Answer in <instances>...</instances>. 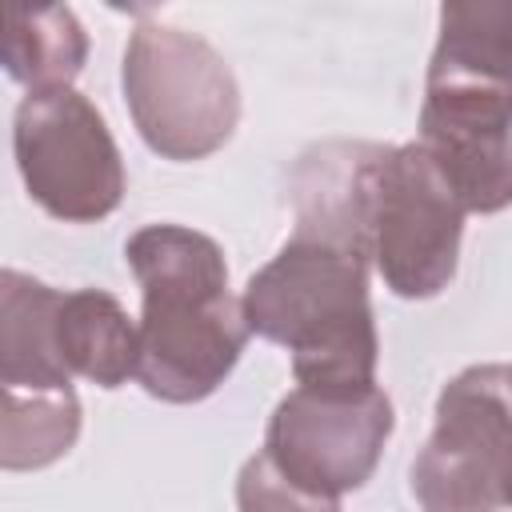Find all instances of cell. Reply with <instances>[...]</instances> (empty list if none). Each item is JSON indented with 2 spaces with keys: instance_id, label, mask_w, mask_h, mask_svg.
<instances>
[{
  "instance_id": "cell-1",
  "label": "cell",
  "mask_w": 512,
  "mask_h": 512,
  "mask_svg": "<svg viewBox=\"0 0 512 512\" xmlns=\"http://www.w3.org/2000/svg\"><path fill=\"white\" fill-rule=\"evenodd\" d=\"M124 256L144 292L136 380L168 404L212 396L252 332L244 304L228 292L220 244L180 224H148L128 240Z\"/></svg>"
},
{
  "instance_id": "cell-2",
  "label": "cell",
  "mask_w": 512,
  "mask_h": 512,
  "mask_svg": "<svg viewBox=\"0 0 512 512\" xmlns=\"http://www.w3.org/2000/svg\"><path fill=\"white\" fill-rule=\"evenodd\" d=\"M244 320L256 336L292 352L304 388H372L376 324L368 304V252L344 240L296 232L244 288Z\"/></svg>"
},
{
  "instance_id": "cell-3",
  "label": "cell",
  "mask_w": 512,
  "mask_h": 512,
  "mask_svg": "<svg viewBox=\"0 0 512 512\" xmlns=\"http://www.w3.org/2000/svg\"><path fill=\"white\" fill-rule=\"evenodd\" d=\"M124 100L136 132L164 160H204L240 120L228 60L196 32L140 24L124 48Z\"/></svg>"
},
{
  "instance_id": "cell-4",
  "label": "cell",
  "mask_w": 512,
  "mask_h": 512,
  "mask_svg": "<svg viewBox=\"0 0 512 512\" xmlns=\"http://www.w3.org/2000/svg\"><path fill=\"white\" fill-rule=\"evenodd\" d=\"M512 476V368L476 364L444 384L436 428L412 464L424 512H496Z\"/></svg>"
},
{
  "instance_id": "cell-5",
  "label": "cell",
  "mask_w": 512,
  "mask_h": 512,
  "mask_svg": "<svg viewBox=\"0 0 512 512\" xmlns=\"http://www.w3.org/2000/svg\"><path fill=\"white\" fill-rule=\"evenodd\" d=\"M464 204L428 148H384L372 176L368 236L384 284L404 300H428L456 276Z\"/></svg>"
},
{
  "instance_id": "cell-6",
  "label": "cell",
  "mask_w": 512,
  "mask_h": 512,
  "mask_svg": "<svg viewBox=\"0 0 512 512\" xmlns=\"http://www.w3.org/2000/svg\"><path fill=\"white\" fill-rule=\"evenodd\" d=\"M12 148L28 196L56 220H100L124 196L120 148L104 116L72 88L28 92L16 108Z\"/></svg>"
},
{
  "instance_id": "cell-7",
  "label": "cell",
  "mask_w": 512,
  "mask_h": 512,
  "mask_svg": "<svg viewBox=\"0 0 512 512\" xmlns=\"http://www.w3.org/2000/svg\"><path fill=\"white\" fill-rule=\"evenodd\" d=\"M392 436V404L372 388H292L264 436L268 460L304 492L340 500L360 488Z\"/></svg>"
},
{
  "instance_id": "cell-8",
  "label": "cell",
  "mask_w": 512,
  "mask_h": 512,
  "mask_svg": "<svg viewBox=\"0 0 512 512\" xmlns=\"http://www.w3.org/2000/svg\"><path fill=\"white\" fill-rule=\"evenodd\" d=\"M56 348L68 372L100 384L120 388L128 376H136L140 356V332L120 308L116 296L100 288L64 292L56 308Z\"/></svg>"
},
{
  "instance_id": "cell-9",
  "label": "cell",
  "mask_w": 512,
  "mask_h": 512,
  "mask_svg": "<svg viewBox=\"0 0 512 512\" xmlns=\"http://www.w3.org/2000/svg\"><path fill=\"white\" fill-rule=\"evenodd\" d=\"M88 56V36L72 8H8L4 28V68L28 92L68 88Z\"/></svg>"
},
{
  "instance_id": "cell-10",
  "label": "cell",
  "mask_w": 512,
  "mask_h": 512,
  "mask_svg": "<svg viewBox=\"0 0 512 512\" xmlns=\"http://www.w3.org/2000/svg\"><path fill=\"white\" fill-rule=\"evenodd\" d=\"M432 68L512 80V0L444 4Z\"/></svg>"
},
{
  "instance_id": "cell-11",
  "label": "cell",
  "mask_w": 512,
  "mask_h": 512,
  "mask_svg": "<svg viewBox=\"0 0 512 512\" xmlns=\"http://www.w3.org/2000/svg\"><path fill=\"white\" fill-rule=\"evenodd\" d=\"M236 504H240V512H340L336 500L312 496V492L296 488L268 460V452H256L240 468V476H236Z\"/></svg>"
},
{
  "instance_id": "cell-12",
  "label": "cell",
  "mask_w": 512,
  "mask_h": 512,
  "mask_svg": "<svg viewBox=\"0 0 512 512\" xmlns=\"http://www.w3.org/2000/svg\"><path fill=\"white\" fill-rule=\"evenodd\" d=\"M508 504H512V476H508Z\"/></svg>"
}]
</instances>
